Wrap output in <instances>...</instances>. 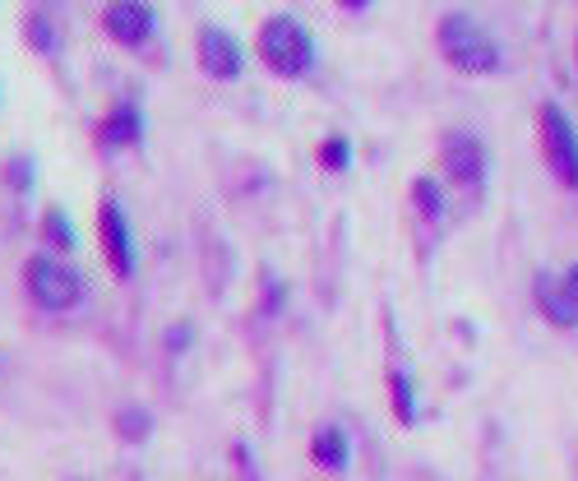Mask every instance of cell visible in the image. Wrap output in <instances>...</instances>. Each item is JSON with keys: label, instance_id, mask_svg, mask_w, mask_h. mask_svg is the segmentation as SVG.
I'll use <instances>...</instances> for the list:
<instances>
[{"label": "cell", "instance_id": "cell-1", "mask_svg": "<svg viewBox=\"0 0 578 481\" xmlns=\"http://www.w3.org/2000/svg\"><path fill=\"white\" fill-rule=\"evenodd\" d=\"M435 42L444 51V61L463 74H491L495 65H500V47H495V38L467 14H444L440 29H435Z\"/></svg>", "mask_w": 578, "mask_h": 481}, {"label": "cell", "instance_id": "cell-2", "mask_svg": "<svg viewBox=\"0 0 578 481\" xmlns=\"http://www.w3.org/2000/svg\"><path fill=\"white\" fill-rule=\"evenodd\" d=\"M259 61L282 79H301L314 61V38L292 14H273L265 29H259Z\"/></svg>", "mask_w": 578, "mask_h": 481}, {"label": "cell", "instance_id": "cell-3", "mask_svg": "<svg viewBox=\"0 0 578 481\" xmlns=\"http://www.w3.org/2000/svg\"><path fill=\"white\" fill-rule=\"evenodd\" d=\"M23 283H29V297L42 310H74L89 297V283L79 278L70 264H61L56 255H33L23 264Z\"/></svg>", "mask_w": 578, "mask_h": 481}, {"label": "cell", "instance_id": "cell-4", "mask_svg": "<svg viewBox=\"0 0 578 481\" xmlns=\"http://www.w3.org/2000/svg\"><path fill=\"white\" fill-rule=\"evenodd\" d=\"M541 153L546 167L556 172L560 185H578V130L569 125V116L560 106H541Z\"/></svg>", "mask_w": 578, "mask_h": 481}, {"label": "cell", "instance_id": "cell-5", "mask_svg": "<svg viewBox=\"0 0 578 481\" xmlns=\"http://www.w3.org/2000/svg\"><path fill=\"white\" fill-rule=\"evenodd\" d=\"M195 57H199V70L208 79H218V84H227V79H241V70H246L241 42H236L227 29H218V23H204V29L195 33Z\"/></svg>", "mask_w": 578, "mask_h": 481}, {"label": "cell", "instance_id": "cell-6", "mask_svg": "<svg viewBox=\"0 0 578 481\" xmlns=\"http://www.w3.org/2000/svg\"><path fill=\"white\" fill-rule=\"evenodd\" d=\"M97 236H102V250H107V264L116 269V278H135V236H130V223L121 204L102 199L97 208Z\"/></svg>", "mask_w": 578, "mask_h": 481}, {"label": "cell", "instance_id": "cell-7", "mask_svg": "<svg viewBox=\"0 0 578 481\" xmlns=\"http://www.w3.org/2000/svg\"><path fill=\"white\" fill-rule=\"evenodd\" d=\"M102 29H107V38L116 47H144L157 29V19H153V6H144V0H112L102 10Z\"/></svg>", "mask_w": 578, "mask_h": 481}, {"label": "cell", "instance_id": "cell-8", "mask_svg": "<svg viewBox=\"0 0 578 481\" xmlns=\"http://www.w3.org/2000/svg\"><path fill=\"white\" fill-rule=\"evenodd\" d=\"M444 167H450L454 181L463 185H477L486 176V153L472 135H450L444 140Z\"/></svg>", "mask_w": 578, "mask_h": 481}, {"label": "cell", "instance_id": "cell-9", "mask_svg": "<svg viewBox=\"0 0 578 481\" xmlns=\"http://www.w3.org/2000/svg\"><path fill=\"white\" fill-rule=\"evenodd\" d=\"M537 306H541V315L550 319V325H560V329L578 325V301L569 297L565 274H541L537 278Z\"/></svg>", "mask_w": 578, "mask_h": 481}, {"label": "cell", "instance_id": "cell-10", "mask_svg": "<svg viewBox=\"0 0 578 481\" xmlns=\"http://www.w3.org/2000/svg\"><path fill=\"white\" fill-rule=\"evenodd\" d=\"M140 140H144V116H140V106L121 102L116 112L102 121V144H107V149H130V144H140Z\"/></svg>", "mask_w": 578, "mask_h": 481}, {"label": "cell", "instance_id": "cell-11", "mask_svg": "<svg viewBox=\"0 0 578 481\" xmlns=\"http://www.w3.org/2000/svg\"><path fill=\"white\" fill-rule=\"evenodd\" d=\"M310 459L320 463L324 472H343V468H348V459H352L348 436L338 431V426H320V431L310 436Z\"/></svg>", "mask_w": 578, "mask_h": 481}, {"label": "cell", "instance_id": "cell-12", "mask_svg": "<svg viewBox=\"0 0 578 481\" xmlns=\"http://www.w3.org/2000/svg\"><path fill=\"white\" fill-rule=\"evenodd\" d=\"M148 426H153V417L144 408H121L116 412V436L130 440V444H144L148 440Z\"/></svg>", "mask_w": 578, "mask_h": 481}, {"label": "cell", "instance_id": "cell-13", "mask_svg": "<svg viewBox=\"0 0 578 481\" xmlns=\"http://www.w3.org/2000/svg\"><path fill=\"white\" fill-rule=\"evenodd\" d=\"M389 389H393V412H399V421H412V380L403 376V370H393Z\"/></svg>", "mask_w": 578, "mask_h": 481}, {"label": "cell", "instance_id": "cell-14", "mask_svg": "<svg viewBox=\"0 0 578 481\" xmlns=\"http://www.w3.org/2000/svg\"><path fill=\"white\" fill-rule=\"evenodd\" d=\"M29 42L42 51V57H51V51H56V33H51V19L29 14Z\"/></svg>", "mask_w": 578, "mask_h": 481}, {"label": "cell", "instance_id": "cell-15", "mask_svg": "<svg viewBox=\"0 0 578 481\" xmlns=\"http://www.w3.org/2000/svg\"><path fill=\"white\" fill-rule=\"evenodd\" d=\"M348 157H352L348 140H329V144L320 149V163H324L329 172H343V167H348Z\"/></svg>", "mask_w": 578, "mask_h": 481}, {"label": "cell", "instance_id": "cell-16", "mask_svg": "<svg viewBox=\"0 0 578 481\" xmlns=\"http://www.w3.org/2000/svg\"><path fill=\"white\" fill-rule=\"evenodd\" d=\"M416 208H422L426 213V218H435V213H440V185L435 181H416Z\"/></svg>", "mask_w": 578, "mask_h": 481}, {"label": "cell", "instance_id": "cell-17", "mask_svg": "<svg viewBox=\"0 0 578 481\" xmlns=\"http://www.w3.org/2000/svg\"><path fill=\"white\" fill-rule=\"evenodd\" d=\"M51 232H56V246H61V250L74 246V232H70V223H65V213H61V208H51V213H47V236H51Z\"/></svg>", "mask_w": 578, "mask_h": 481}, {"label": "cell", "instance_id": "cell-18", "mask_svg": "<svg viewBox=\"0 0 578 481\" xmlns=\"http://www.w3.org/2000/svg\"><path fill=\"white\" fill-rule=\"evenodd\" d=\"M565 287H569V297H574V301H578V264H574V269H569V274H565Z\"/></svg>", "mask_w": 578, "mask_h": 481}, {"label": "cell", "instance_id": "cell-19", "mask_svg": "<svg viewBox=\"0 0 578 481\" xmlns=\"http://www.w3.org/2000/svg\"><path fill=\"white\" fill-rule=\"evenodd\" d=\"M338 6H343V10H365L371 0H338Z\"/></svg>", "mask_w": 578, "mask_h": 481}]
</instances>
